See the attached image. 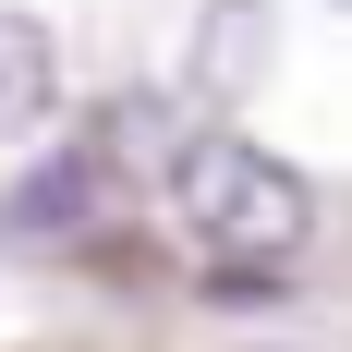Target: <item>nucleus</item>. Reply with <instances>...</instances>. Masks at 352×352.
<instances>
[{
	"instance_id": "obj_1",
	"label": "nucleus",
	"mask_w": 352,
	"mask_h": 352,
	"mask_svg": "<svg viewBox=\"0 0 352 352\" xmlns=\"http://www.w3.org/2000/svg\"><path fill=\"white\" fill-rule=\"evenodd\" d=\"M170 207L195 231L207 267H292L316 243V195L292 158H267L255 134H182V170H170Z\"/></svg>"
},
{
	"instance_id": "obj_2",
	"label": "nucleus",
	"mask_w": 352,
	"mask_h": 352,
	"mask_svg": "<svg viewBox=\"0 0 352 352\" xmlns=\"http://www.w3.org/2000/svg\"><path fill=\"white\" fill-rule=\"evenodd\" d=\"M267 61H280V12H267V0H207V12H195V49H182L195 98H219V109L255 98Z\"/></svg>"
},
{
	"instance_id": "obj_3",
	"label": "nucleus",
	"mask_w": 352,
	"mask_h": 352,
	"mask_svg": "<svg viewBox=\"0 0 352 352\" xmlns=\"http://www.w3.org/2000/svg\"><path fill=\"white\" fill-rule=\"evenodd\" d=\"M49 109H61V49H49L25 12H0V146L49 134Z\"/></svg>"
}]
</instances>
